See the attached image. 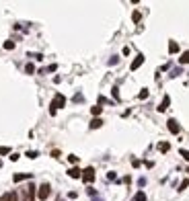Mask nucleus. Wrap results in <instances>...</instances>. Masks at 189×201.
<instances>
[{
  "instance_id": "0eeeda50",
  "label": "nucleus",
  "mask_w": 189,
  "mask_h": 201,
  "mask_svg": "<svg viewBox=\"0 0 189 201\" xmlns=\"http://www.w3.org/2000/svg\"><path fill=\"white\" fill-rule=\"evenodd\" d=\"M142 64H144V56H138V58H136L134 62H132V66H130V68H132V70H138V68H140Z\"/></svg>"
},
{
  "instance_id": "1a4fd4ad",
  "label": "nucleus",
  "mask_w": 189,
  "mask_h": 201,
  "mask_svg": "<svg viewBox=\"0 0 189 201\" xmlns=\"http://www.w3.org/2000/svg\"><path fill=\"white\" fill-rule=\"evenodd\" d=\"M179 64H183V66H185V64H189V51H183V53H181Z\"/></svg>"
},
{
  "instance_id": "4468645a",
  "label": "nucleus",
  "mask_w": 189,
  "mask_h": 201,
  "mask_svg": "<svg viewBox=\"0 0 189 201\" xmlns=\"http://www.w3.org/2000/svg\"><path fill=\"white\" fill-rule=\"evenodd\" d=\"M169 51H171V53H177V51H179L177 41H171V43H169Z\"/></svg>"
},
{
  "instance_id": "393cba45",
  "label": "nucleus",
  "mask_w": 189,
  "mask_h": 201,
  "mask_svg": "<svg viewBox=\"0 0 189 201\" xmlns=\"http://www.w3.org/2000/svg\"><path fill=\"white\" fill-rule=\"evenodd\" d=\"M0 201H2V199H0Z\"/></svg>"
},
{
  "instance_id": "20e7f679",
  "label": "nucleus",
  "mask_w": 189,
  "mask_h": 201,
  "mask_svg": "<svg viewBox=\"0 0 189 201\" xmlns=\"http://www.w3.org/2000/svg\"><path fill=\"white\" fill-rule=\"evenodd\" d=\"M166 127H169L171 133H179V123L175 119H169V121H166Z\"/></svg>"
},
{
  "instance_id": "7ed1b4c3",
  "label": "nucleus",
  "mask_w": 189,
  "mask_h": 201,
  "mask_svg": "<svg viewBox=\"0 0 189 201\" xmlns=\"http://www.w3.org/2000/svg\"><path fill=\"white\" fill-rule=\"evenodd\" d=\"M80 178H82L84 183H93V181H94V168H91V166H88V168H84Z\"/></svg>"
},
{
  "instance_id": "412c9836",
  "label": "nucleus",
  "mask_w": 189,
  "mask_h": 201,
  "mask_svg": "<svg viewBox=\"0 0 189 201\" xmlns=\"http://www.w3.org/2000/svg\"><path fill=\"white\" fill-rule=\"evenodd\" d=\"M181 156H183V158L189 162V150H181Z\"/></svg>"
},
{
  "instance_id": "39448f33",
  "label": "nucleus",
  "mask_w": 189,
  "mask_h": 201,
  "mask_svg": "<svg viewBox=\"0 0 189 201\" xmlns=\"http://www.w3.org/2000/svg\"><path fill=\"white\" fill-rule=\"evenodd\" d=\"M68 177H70V178H80V177H82V170H80V168H76V166H72L70 170H68Z\"/></svg>"
},
{
  "instance_id": "f257e3e1",
  "label": "nucleus",
  "mask_w": 189,
  "mask_h": 201,
  "mask_svg": "<svg viewBox=\"0 0 189 201\" xmlns=\"http://www.w3.org/2000/svg\"><path fill=\"white\" fill-rule=\"evenodd\" d=\"M66 105V99H64V95H56L54 96V101H51V109H49V113L51 115H56V109H60V107Z\"/></svg>"
},
{
  "instance_id": "ddd939ff",
  "label": "nucleus",
  "mask_w": 189,
  "mask_h": 201,
  "mask_svg": "<svg viewBox=\"0 0 189 201\" xmlns=\"http://www.w3.org/2000/svg\"><path fill=\"white\" fill-rule=\"evenodd\" d=\"M158 150H160V152H169V150H171V144L169 142H160L158 144Z\"/></svg>"
},
{
  "instance_id": "2eb2a0df",
  "label": "nucleus",
  "mask_w": 189,
  "mask_h": 201,
  "mask_svg": "<svg viewBox=\"0 0 189 201\" xmlns=\"http://www.w3.org/2000/svg\"><path fill=\"white\" fill-rule=\"evenodd\" d=\"M134 199H136V201H146V193H144V191H138Z\"/></svg>"
},
{
  "instance_id": "5701e85b",
  "label": "nucleus",
  "mask_w": 189,
  "mask_h": 201,
  "mask_svg": "<svg viewBox=\"0 0 189 201\" xmlns=\"http://www.w3.org/2000/svg\"><path fill=\"white\" fill-rule=\"evenodd\" d=\"M138 96H140V99H146V96H148V90H146V88L140 90V95H138Z\"/></svg>"
},
{
  "instance_id": "f03ea898",
  "label": "nucleus",
  "mask_w": 189,
  "mask_h": 201,
  "mask_svg": "<svg viewBox=\"0 0 189 201\" xmlns=\"http://www.w3.org/2000/svg\"><path fill=\"white\" fill-rule=\"evenodd\" d=\"M49 193H51V187H49V183H43L41 187H39V191H37V197L41 201H45L47 197H49Z\"/></svg>"
},
{
  "instance_id": "9b49d317",
  "label": "nucleus",
  "mask_w": 189,
  "mask_h": 201,
  "mask_svg": "<svg viewBox=\"0 0 189 201\" xmlns=\"http://www.w3.org/2000/svg\"><path fill=\"white\" fill-rule=\"evenodd\" d=\"M91 113H93L94 117H99V115H101V113H103V107H101V105H94L93 109H91Z\"/></svg>"
},
{
  "instance_id": "423d86ee",
  "label": "nucleus",
  "mask_w": 189,
  "mask_h": 201,
  "mask_svg": "<svg viewBox=\"0 0 189 201\" xmlns=\"http://www.w3.org/2000/svg\"><path fill=\"white\" fill-rule=\"evenodd\" d=\"M2 201H19V195H17V191H8V193L2 197Z\"/></svg>"
},
{
  "instance_id": "9d476101",
  "label": "nucleus",
  "mask_w": 189,
  "mask_h": 201,
  "mask_svg": "<svg viewBox=\"0 0 189 201\" xmlns=\"http://www.w3.org/2000/svg\"><path fill=\"white\" fill-rule=\"evenodd\" d=\"M14 183H21V181H25V178H31V175H27V172H23V175H14Z\"/></svg>"
},
{
  "instance_id": "4be33fe9",
  "label": "nucleus",
  "mask_w": 189,
  "mask_h": 201,
  "mask_svg": "<svg viewBox=\"0 0 189 201\" xmlns=\"http://www.w3.org/2000/svg\"><path fill=\"white\" fill-rule=\"evenodd\" d=\"M132 19H134V21H136V23H138V21H140V12L136 11V12H134V14H132Z\"/></svg>"
},
{
  "instance_id": "6e6552de",
  "label": "nucleus",
  "mask_w": 189,
  "mask_h": 201,
  "mask_svg": "<svg viewBox=\"0 0 189 201\" xmlns=\"http://www.w3.org/2000/svg\"><path fill=\"white\" fill-rule=\"evenodd\" d=\"M169 105H171V99H169V96H165V99H163V103H160V107H158V111H160V113H163V111H166V109H169Z\"/></svg>"
},
{
  "instance_id": "b1692460",
  "label": "nucleus",
  "mask_w": 189,
  "mask_h": 201,
  "mask_svg": "<svg viewBox=\"0 0 189 201\" xmlns=\"http://www.w3.org/2000/svg\"><path fill=\"white\" fill-rule=\"evenodd\" d=\"M27 156H29V158H37V152H33V150H31V152H27Z\"/></svg>"
},
{
  "instance_id": "6ab92c4d",
  "label": "nucleus",
  "mask_w": 189,
  "mask_h": 201,
  "mask_svg": "<svg viewBox=\"0 0 189 201\" xmlns=\"http://www.w3.org/2000/svg\"><path fill=\"white\" fill-rule=\"evenodd\" d=\"M0 154H11V148H8V146H2V148H0Z\"/></svg>"
},
{
  "instance_id": "f3484780",
  "label": "nucleus",
  "mask_w": 189,
  "mask_h": 201,
  "mask_svg": "<svg viewBox=\"0 0 189 201\" xmlns=\"http://www.w3.org/2000/svg\"><path fill=\"white\" fill-rule=\"evenodd\" d=\"M4 49H14V41H4Z\"/></svg>"
},
{
  "instance_id": "aec40b11",
  "label": "nucleus",
  "mask_w": 189,
  "mask_h": 201,
  "mask_svg": "<svg viewBox=\"0 0 189 201\" xmlns=\"http://www.w3.org/2000/svg\"><path fill=\"white\" fill-rule=\"evenodd\" d=\"M189 187V181H183V183H181V187H179V191H185Z\"/></svg>"
},
{
  "instance_id": "a211bd4d",
  "label": "nucleus",
  "mask_w": 189,
  "mask_h": 201,
  "mask_svg": "<svg viewBox=\"0 0 189 201\" xmlns=\"http://www.w3.org/2000/svg\"><path fill=\"white\" fill-rule=\"evenodd\" d=\"M68 160H70V164H76V162H78V156L70 154V156H68Z\"/></svg>"
},
{
  "instance_id": "dca6fc26",
  "label": "nucleus",
  "mask_w": 189,
  "mask_h": 201,
  "mask_svg": "<svg viewBox=\"0 0 189 201\" xmlns=\"http://www.w3.org/2000/svg\"><path fill=\"white\" fill-rule=\"evenodd\" d=\"M25 70H27V74H33V72H35V66H33V64H27Z\"/></svg>"
},
{
  "instance_id": "f8f14e48",
  "label": "nucleus",
  "mask_w": 189,
  "mask_h": 201,
  "mask_svg": "<svg viewBox=\"0 0 189 201\" xmlns=\"http://www.w3.org/2000/svg\"><path fill=\"white\" fill-rule=\"evenodd\" d=\"M101 125H103V121L99 117H94L93 121H91V129H97V127H101Z\"/></svg>"
}]
</instances>
